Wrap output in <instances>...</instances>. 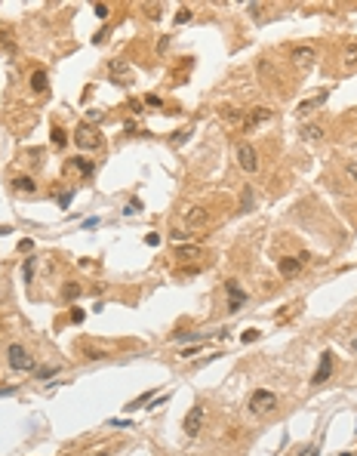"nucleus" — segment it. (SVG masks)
<instances>
[{
  "instance_id": "f257e3e1",
  "label": "nucleus",
  "mask_w": 357,
  "mask_h": 456,
  "mask_svg": "<svg viewBox=\"0 0 357 456\" xmlns=\"http://www.w3.org/2000/svg\"><path fill=\"white\" fill-rule=\"evenodd\" d=\"M74 142H77V148H81V151H96V148H102V136H99V130L90 127V124H81V127L74 130Z\"/></svg>"
},
{
  "instance_id": "f03ea898",
  "label": "nucleus",
  "mask_w": 357,
  "mask_h": 456,
  "mask_svg": "<svg viewBox=\"0 0 357 456\" xmlns=\"http://www.w3.org/2000/svg\"><path fill=\"white\" fill-rule=\"evenodd\" d=\"M274 407H277V395H274V392H268V389H256V392L250 395V413L265 416V413H271Z\"/></svg>"
},
{
  "instance_id": "7ed1b4c3",
  "label": "nucleus",
  "mask_w": 357,
  "mask_h": 456,
  "mask_svg": "<svg viewBox=\"0 0 357 456\" xmlns=\"http://www.w3.org/2000/svg\"><path fill=\"white\" fill-rule=\"evenodd\" d=\"M237 164H241L244 173H259V155L250 142H241L237 145Z\"/></svg>"
},
{
  "instance_id": "20e7f679",
  "label": "nucleus",
  "mask_w": 357,
  "mask_h": 456,
  "mask_svg": "<svg viewBox=\"0 0 357 456\" xmlns=\"http://www.w3.org/2000/svg\"><path fill=\"white\" fill-rule=\"evenodd\" d=\"M204 404H194L191 410H188V416H185V423H182V429H185V435L188 438H197L201 435V429H204Z\"/></svg>"
},
{
  "instance_id": "39448f33",
  "label": "nucleus",
  "mask_w": 357,
  "mask_h": 456,
  "mask_svg": "<svg viewBox=\"0 0 357 456\" xmlns=\"http://www.w3.org/2000/svg\"><path fill=\"white\" fill-rule=\"evenodd\" d=\"M271 118H274V111L262 105V108H253V111H244V124H241V127L250 133V130H256V127H262V124H268Z\"/></svg>"
},
{
  "instance_id": "423d86ee",
  "label": "nucleus",
  "mask_w": 357,
  "mask_h": 456,
  "mask_svg": "<svg viewBox=\"0 0 357 456\" xmlns=\"http://www.w3.org/2000/svg\"><path fill=\"white\" fill-rule=\"evenodd\" d=\"M7 358H10V367H13V370H31V367H34V361L28 358L25 346H19V342H13V346L7 349Z\"/></svg>"
},
{
  "instance_id": "0eeeda50",
  "label": "nucleus",
  "mask_w": 357,
  "mask_h": 456,
  "mask_svg": "<svg viewBox=\"0 0 357 456\" xmlns=\"http://www.w3.org/2000/svg\"><path fill=\"white\" fill-rule=\"evenodd\" d=\"M330 373H333V352H324V355H321V364H317V370H314V376H311V386H314V389L324 386L327 379H330Z\"/></svg>"
},
{
  "instance_id": "6e6552de",
  "label": "nucleus",
  "mask_w": 357,
  "mask_h": 456,
  "mask_svg": "<svg viewBox=\"0 0 357 456\" xmlns=\"http://www.w3.org/2000/svg\"><path fill=\"white\" fill-rule=\"evenodd\" d=\"M302 262H305V256H284L281 262H277V269H281L284 278H296L302 272Z\"/></svg>"
},
{
  "instance_id": "1a4fd4ad",
  "label": "nucleus",
  "mask_w": 357,
  "mask_h": 456,
  "mask_svg": "<svg viewBox=\"0 0 357 456\" xmlns=\"http://www.w3.org/2000/svg\"><path fill=\"white\" fill-rule=\"evenodd\" d=\"M207 222H210V213L204 207H188L185 210V225L188 228H204Z\"/></svg>"
},
{
  "instance_id": "9d476101",
  "label": "nucleus",
  "mask_w": 357,
  "mask_h": 456,
  "mask_svg": "<svg viewBox=\"0 0 357 456\" xmlns=\"http://www.w3.org/2000/svg\"><path fill=\"white\" fill-rule=\"evenodd\" d=\"M108 68H111V78L117 81V84H133V71L121 62V59H114V62H108Z\"/></svg>"
},
{
  "instance_id": "9b49d317",
  "label": "nucleus",
  "mask_w": 357,
  "mask_h": 456,
  "mask_svg": "<svg viewBox=\"0 0 357 456\" xmlns=\"http://www.w3.org/2000/svg\"><path fill=\"white\" fill-rule=\"evenodd\" d=\"M225 290H228V296H231V306H228V309H231V312H241V306L247 302V293L237 287V281H228Z\"/></svg>"
},
{
  "instance_id": "f8f14e48",
  "label": "nucleus",
  "mask_w": 357,
  "mask_h": 456,
  "mask_svg": "<svg viewBox=\"0 0 357 456\" xmlns=\"http://www.w3.org/2000/svg\"><path fill=\"white\" fill-rule=\"evenodd\" d=\"M293 62L302 65V68H308V65L317 62V50H314V47H296V50H293Z\"/></svg>"
},
{
  "instance_id": "ddd939ff",
  "label": "nucleus",
  "mask_w": 357,
  "mask_h": 456,
  "mask_svg": "<svg viewBox=\"0 0 357 456\" xmlns=\"http://www.w3.org/2000/svg\"><path fill=\"white\" fill-rule=\"evenodd\" d=\"M321 105H327V93H317V96H311V99H305V102H299V118H305V114H311V111H317Z\"/></svg>"
},
{
  "instance_id": "4468645a",
  "label": "nucleus",
  "mask_w": 357,
  "mask_h": 456,
  "mask_svg": "<svg viewBox=\"0 0 357 456\" xmlns=\"http://www.w3.org/2000/svg\"><path fill=\"white\" fill-rule=\"evenodd\" d=\"M201 256H204V250H201V247H194V244H176V259L194 262V259H201Z\"/></svg>"
},
{
  "instance_id": "2eb2a0df",
  "label": "nucleus",
  "mask_w": 357,
  "mask_h": 456,
  "mask_svg": "<svg viewBox=\"0 0 357 456\" xmlns=\"http://www.w3.org/2000/svg\"><path fill=\"white\" fill-rule=\"evenodd\" d=\"M13 192L16 195H34L37 192V182L31 176H19V179H13Z\"/></svg>"
},
{
  "instance_id": "dca6fc26",
  "label": "nucleus",
  "mask_w": 357,
  "mask_h": 456,
  "mask_svg": "<svg viewBox=\"0 0 357 456\" xmlns=\"http://www.w3.org/2000/svg\"><path fill=\"white\" fill-rule=\"evenodd\" d=\"M71 170H77L84 179H87V176H93V164H90L87 158H81V155H77V158H71Z\"/></svg>"
},
{
  "instance_id": "f3484780",
  "label": "nucleus",
  "mask_w": 357,
  "mask_h": 456,
  "mask_svg": "<svg viewBox=\"0 0 357 456\" xmlns=\"http://www.w3.org/2000/svg\"><path fill=\"white\" fill-rule=\"evenodd\" d=\"M222 121H225L228 127H237V124H244V111H237V108H222Z\"/></svg>"
},
{
  "instance_id": "a211bd4d",
  "label": "nucleus",
  "mask_w": 357,
  "mask_h": 456,
  "mask_svg": "<svg viewBox=\"0 0 357 456\" xmlns=\"http://www.w3.org/2000/svg\"><path fill=\"white\" fill-rule=\"evenodd\" d=\"M47 84H50L47 71H34V74H31V90H34V93H44V90H47Z\"/></svg>"
},
{
  "instance_id": "6ab92c4d",
  "label": "nucleus",
  "mask_w": 357,
  "mask_h": 456,
  "mask_svg": "<svg viewBox=\"0 0 357 456\" xmlns=\"http://www.w3.org/2000/svg\"><path fill=\"white\" fill-rule=\"evenodd\" d=\"M77 296H81V284H77V281H68V284L62 287V299H65V302H74Z\"/></svg>"
},
{
  "instance_id": "aec40b11",
  "label": "nucleus",
  "mask_w": 357,
  "mask_h": 456,
  "mask_svg": "<svg viewBox=\"0 0 357 456\" xmlns=\"http://www.w3.org/2000/svg\"><path fill=\"white\" fill-rule=\"evenodd\" d=\"M302 136H305L308 142H317V139L324 136V130L317 127V124H305V127H302Z\"/></svg>"
},
{
  "instance_id": "412c9836",
  "label": "nucleus",
  "mask_w": 357,
  "mask_h": 456,
  "mask_svg": "<svg viewBox=\"0 0 357 456\" xmlns=\"http://www.w3.org/2000/svg\"><path fill=\"white\" fill-rule=\"evenodd\" d=\"M50 139H53V145H56V148H65V142H68V136H65V130H62V127H53Z\"/></svg>"
},
{
  "instance_id": "4be33fe9",
  "label": "nucleus",
  "mask_w": 357,
  "mask_h": 456,
  "mask_svg": "<svg viewBox=\"0 0 357 456\" xmlns=\"http://www.w3.org/2000/svg\"><path fill=\"white\" fill-rule=\"evenodd\" d=\"M34 265H37L34 259H25V265H22V278H25L28 284H31V278H34Z\"/></svg>"
},
{
  "instance_id": "5701e85b",
  "label": "nucleus",
  "mask_w": 357,
  "mask_h": 456,
  "mask_svg": "<svg viewBox=\"0 0 357 456\" xmlns=\"http://www.w3.org/2000/svg\"><path fill=\"white\" fill-rule=\"evenodd\" d=\"M191 16H194V13H191V7H182V10L176 13V25H185V22H191Z\"/></svg>"
},
{
  "instance_id": "b1692460",
  "label": "nucleus",
  "mask_w": 357,
  "mask_h": 456,
  "mask_svg": "<svg viewBox=\"0 0 357 456\" xmlns=\"http://www.w3.org/2000/svg\"><path fill=\"white\" fill-rule=\"evenodd\" d=\"M345 65H348V68H351V65H357V44L345 50Z\"/></svg>"
},
{
  "instance_id": "393cba45",
  "label": "nucleus",
  "mask_w": 357,
  "mask_h": 456,
  "mask_svg": "<svg viewBox=\"0 0 357 456\" xmlns=\"http://www.w3.org/2000/svg\"><path fill=\"white\" fill-rule=\"evenodd\" d=\"M145 16H148V19H161V4H154V7L145 4Z\"/></svg>"
},
{
  "instance_id": "a878e982",
  "label": "nucleus",
  "mask_w": 357,
  "mask_h": 456,
  "mask_svg": "<svg viewBox=\"0 0 357 456\" xmlns=\"http://www.w3.org/2000/svg\"><path fill=\"white\" fill-rule=\"evenodd\" d=\"M173 339L176 342H194V339H201V333H176Z\"/></svg>"
},
{
  "instance_id": "bb28decb",
  "label": "nucleus",
  "mask_w": 357,
  "mask_h": 456,
  "mask_svg": "<svg viewBox=\"0 0 357 456\" xmlns=\"http://www.w3.org/2000/svg\"><path fill=\"white\" fill-rule=\"evenodd\" d=\"M151 395H154V392H145V395H139V398H136V401H133V404H130L127 410H139V407H142V404H145V401H148Z\"/></svg>"
},
{
  "instance_id": "cd10ccee",
  "label": "nucleus",
  "mask_w": 357,
  "mask_h": 456,
  "mask_svg": "<svg viewBox=\"0 0 357 456\" xmlns=\"http://www.w3.org/2000/svg\"><path fill=\"white\" fill-rule=\"evenodd\" d=\"M345 173H348V179L357 185V161H348V167H345Z\"/></svg>"
},
{
  "instance_id": "c85d7f7f",
  "label": "nucleus",
  "mask_w": 357,
  "mask_h": 456,
  "mask_svg": "<svg viewBox=\"0 0 357 456\" xmlns=\"http://www.w3.org/2000/svg\"><path fill=\"white\" fill-rule=\"evenodd\" d=\"M145 105H151V108H161V105H164V99H161V96H154V93H148V96H145Z\"/></svg>"
},
{
  "instance_id": "c756f323",
  "label": "nucleus",
  "mask_w": 357,
  "mask_h": 456,
  "mask_svg": "<svg viewBox=\"0 0 357 456\" xmlns=\"http://www.w3.org/2000/svg\"><path fill=\"white\" fill-rule=\"evenodd\" d=\"M197 352H204V346H191V349H182V352H179V358H194Z\"/></svg>"
},
{
  "instance_id": "7c9ffc66",
  "label": "nucleus",
  "mask_w": 357,
  "mask_h": 456,
  "mask_svg": "<svg viewBox=\"0 0 357 456\" xmlns=\"http://www.w3.org/2000/svg\"><path fill=\"white\" fill-rule=\"evenodd\" d=\"M93 13H96L99 19H108V13H111V10H108V4H96V7H93Z\"/></svg>"
},
{
  "instance_id": "2f4dec72",
  "label": "nucleus",
  "mask_w": 357,
  "mask_h": 456,
  "mask_svg": "<svg viewBox=\"0 0 357 456\" xmlns=\"http://www.w3.org/2000/svg\"><path fill=\"white\" fill-rule=\"evenodd\" d=\"M59 373V367H44V370H37V376L41 379H50V376H56Z\"/></svg>"
},
{
  "instance_id": "473e14b6",
  "label": "nucleus",
  "mask_w": 357,
  "mask_h": 456,
  "mask_svg": "<svg viewBox=\"0 0 357 456\" xmlns=\"http://www.w3.org/2000/svg\"><path fill=\"white\" fill-rule=\"evenodd\" d=\"M139 210H142V204H139V201H133V204H127V207H124V213H127V216H136Z\"/></svg>"
},
{
  "instance_id": "72a5a7b5",
  "label": "nucleus",
  "mask_w": 357,
  "mask_h": 456,
  "mask_svg": "<svg viewBox=\"0 0 357 456\" xmlns=\"http://www.w3.org/2000/svg\"><path fill=\"white\" fill-rule=\"evenodd\" d=\"M84 355H87L90 361H99V358H105V352H99V349H84Z\"/></svg>"
},
{
  "instance_id": "f704fd0d",
  "label": "nucleus",
  "mask_w": 357,
  "mask_h": 456,
  "mask_svg": "<svg viewBox=\"0 0 357 456\" xmlns=\"http://www.w3.org/2000/svg\"><path fill=\"white\" fill-rule=\"evenodd\" d=\"M145 244H148V247H157V244H161V235H157V232L145 235Z\"/></svg>"
},
{
  "instance_id": "c9c22d12",
  "label": "nucleus",
  "mask_w": 357,
  "mask_h": 456,
  "mask_svg": "<svg viewBox=\"0 0 357 456\" xmlns=\"http://www.w3.org/2000/svg\"><path fill=\"white\" fill-rule=\"evenodd\" d=\"M244 342H253V339H259V330L253 327V330H244V336H241Z\"/></svg>"
},
{
  "instance_id": "e433bc0d",
  "label": "nucleus",
  "mask_w": 357,
  "mask_h": 456,
  "mask_svg": "<svg viewBox=\"0 0 357 456\" xmlns=\"http://www.w3.org/2000/svg\"><path fill=\"white\" fill-rule=\"evenodd\" d=\"M71 198H74V192H65V195L59 198V204H62V210H68V204H71Z\"/></svg>"
},
{
  "instance_id": "4c0bfd02",
  "label": "nucleus",
  "mask_w": 357,
  "mask_h": 456,
  "mask_svg": "<svg viewBox=\"0 0 357 456\" xmlns=\"http://www.w3.org/2000/svg\"><path fill=\"white\" fill-rule=\"evenodd\" d=\"M84 318H87V315H84V309H74V312H71V321H74V324H81Z\"/></svg>"
},
{
  "instance_id": "58836bf2",
  "label": "nucleus",
  "mask_w": 357,
  "mask_h": 456,
  "mask_svg": "<svg viewBox=\"0 0 357 456\" xmlns=\"http://www.w3.org/2000/svg\"><path fill=\"white\" fill-rule=\"evenodd\" d=\"M108 426H114V429H127V426H130V420H111Z\"/></svg>"
},
{
  "instance_id": "ea45409f",
  "label": "nucleus",
  "mask_w": 357,
  "mask_h": 456,
  "mask_svg": "<svg viewBox=\"0 0 357 456\" xmlns=\"http://www.w3.org/2000/svg\"><path fill=\"white\" fill-rule=\"evenodd\" d=\"M130 111H136V114H139V111H142V102H139V99H133V102H130Z\"/></svg>"
},
{
  "instance_id": "a19ab883",
  "label": "nucleus",
  "mask_w": 357,
  "mask_h": 456,
  "mask_svg": "<svg viewBox=\"0 0 357 456\" xmlns=\"http://www.w3.org/2000/svg\"><path fill=\"white\" fill-rule=\"evenodd\" d=\"M31 247H34V244H31V241H19V250H22V253H28V250H31Z\"/></svg>"
},
{
  "instance_id": "79ce46f5",
  "label": "nucleus",
  "mask_w": 357,
  "mask_h": 456,
  "mask_svg": "<svg viewBox=\"0 0 357 456\" xmlns=\"http://www.w3.org/2000/svg\"><path fill=\"white\" fill-rule=\"evenodd\" d=\"M351 352H357V336H354V339H351Z\"/></svg>"
},
{
  "instance_id": "37998d69",
  "label": "nucleus",
  "mask_w": 357,
  "mask_h": 456,
  "mask_svg": "<svg viewBox=\"0 0 357 456\" xmlns=\"http://www.w3.org/2000/svg\"><path fill=\"white\" fill-rule=\"evenodd\" d=\"M339 456H354V453H339Z\"/></svg>"
}]
</instances>
